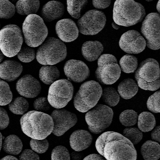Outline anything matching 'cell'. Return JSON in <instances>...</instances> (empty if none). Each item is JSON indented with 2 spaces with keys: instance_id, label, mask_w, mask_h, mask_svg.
<instances>
[{
  "instance_id": "obj_1",
  "label": "cell",
  "mask_w": 160,
  "mask_h": 160,
  "mask_svg": "<svg viewBox=\"0 0 160 160\" xmlns=\"http://www.w3.org/2000/svg\"><path fill=\"white\" fill-rule=\"evenodd\" d=\"M95 147L98 152L108 160H136L137 153L132 143L115 132H107L97 138Z\"/></svg>"
},
{
  "instance_id": "obj_2",
  "label": "cell",
  "mask_w": 160,
  "mask_h": 160,
  "mask_svg": "<svg viewBox=\"0 0 160 160\" xmlns=\"http://www.w3.org/2000/svg\"><path fill=\"white\" fill-rule=\"evenodd\" d=\"M20 122L23 132L33 139L46 138L52 132L54 126L51 116L34 110L24 114Z\"/></svg>"
},
{
  "instance_id": "obj_3",
  "label": "cell",
  "mask_w": 160,
  "mask_h": 160,
  "mask_svg": "<svg viewBox=\"0 0 160 160\" xmlns=\"http://www.w3.org/2000/svg\"><path fill=\"white\" fill-rule=\"evenodd\" d=\"M113 12L114 22L125 27L140 23L146 16L144 6L134 0H116Z\"/></svg>"
},
{
  "instance_id": "obj_4",
  "label": "cell",
  "mask_w": 160,
  "mask_h": 160,
  "mask_svg": "<svg viewBox=\"0 0 160 160\" xmlns=\"http://www.w3.org/2000/svg\"><path fill=\"white\" fill-rule=\"evenodd\" d=\"M136 71L135 78L140 88L153 91L160 88V67L156 60L147 59L140 63Z\"/></svg>"
},
{
  "instance_id": "obj_5",
  "label": "cell",
  "mask_w": 160,
  "mask_h": 160,
  "mask_svg": "<svg viewBox=\"0 0 160 160\" xmlns=\"http://www.w3.org/2000/svg\"><path fill=\"white\" fill-rule=\"evenodd\" d=\"M40 46L36 54V59L40 64L55 65L67 57V48L59 39L49 37Z\"/></svg>"
},
{
  "instance_id": "obj_6",
  "label": "cell",
  "mask_w": 160,
  "mask_h": 160,
  "mask_svg": "<svg viewBox=\"0 0 160 160\" xmlns=\"http://www.w3.org/2000/svg\"><path fill=\"white\" fill-rule=\"evenodd\" d=\"M102 92V87L97 81L90 80L83 83L74 98L76 109L82 113L88 112L98 103Z\"/></svg>"
},
{
  "instance_id": "obj_7",
  "label": "cell",
  "mask_w": 160,
  "mask_h": 160,
  "mask_svg": "<svg viewBox=\"0 0 160 160\" xmlns=\"http://www.w3.org/2000/svg\"><path fill=\"white\" fill-rule=\"evenodd\" d=\"M26 44L32 48L40 46L46 39L48 29L43 19L36 14L28 16L22 26Z\"/></svg>"
},
{
  "instance_id": "obj_8",
  "label": "cell",
  "mask_w": 160,
  "mask_h": 160,
  "mask_svg": "<svg viewBox=\"0 0 160 160\" xmlns=\"http://www.w3.org/2000/svg\"><path fill=\"white\" fill-rule=\"evenodd\" d=\"M113 115V110L109 106L97 104L85 116L90 132L94 134L103 132L111 124Z\"/></svg>"
},
{
  "instance_id": "obj_9",
  "label": "cell",
  "mask_w": 160,
  "mask_h": 160,
  "mask_svg": "<svg viewBox=\"0 0 160 160\" xmlns=\"http://www.w3.org/2000/svg\"><path fill=\"white\" fill-rule=\"evenodd\" d=\"M23 43L22 32L17 25H7L0 30V48L6 57L16 56Z\"/></svg>"
},
{
  "instance_id": "obj_10",
  "label": "cell",
  "mask_w": 160,
  "mask_h": 160,
  "mask_svg": "<svg viewBox=\"0 0 160 160\" xmlns=\"http://www.w3.org/2000/svg\"><path fill=\"white\" fill-rule=\"evenodd\" d=\"M121 73V70L115 56L111 54L100 56L95 72L98 82L103 85H112L118 80Z\"/></svg>"
},
{
  "instance_id": "obj_11",
  "label": "cell",
  "mask_w": 160,
  "mask_h": 160,
  "mask_svg": "<svg viewBox=\"0 0 160 160\" xmlns=\"http://www.w3.org/2000/svg\"><path fill=\"white\" fill-rule=\"evenodd\" d=\"M73 92V86L71 81L66 79L58 80L49 87L48 100L53 107L62 108L72 100Z\"/></svg>"
},
{
  "instance_id": "obj_12",
  "label": "cell",
  "mask_w": 160,
  "mask_h": 160,
  "mask_svg": "<svg viewBox=\"0 0 160 160\" xmlns=\"http://www.w3.org/2000/svg\"><path fill=\"white\" fill-rule=\"evenodd\" d=\"M106 17L103 12L96 10L88 11L78 21V30L84 35H94L104 28Z\"/></svg>"
},
{
  "instance_id": "obj_13",
  "label": "cell",
  "mask_w": 160,
  "mask_h": 160,
  "mask_svg": "<svg viewBox=\"0 0 160 160\" xmlns=\"http://www.w3.org/2000/svg\"><path fill=\"white\" fill-rule=\"evenodd\" d=\"M160 14L151 13L145 17L141 28V32L146 40V45L150 49H160Z\"/></svg>"
},
{
  "instance_id": "obj_14",
  "label": "cell",
  "mask_w": 160,
  "mask_h": 160,
  "mask_svg": "<svg viewBox=\"0 0 160 160\" xmlns=\"http://www.w3.org/2000/svg\"><path fill=\"white\" fill-rule=\"evenodd\" d=\"M53 119L52 132L57 136H61L73 127L78 121L76 115L72 112L62 108H57L51 114Z\"/></svg>"
},
{
  "instance_id": "obj_15",
  "label": "cell",
  "mask_w": 160,
  "mask_h": 160,
  "mask_svg": "<svg viewBox=\"0 0 160 160\" xmlns=\"http://www.w3.org/2000/svg\"><path fill=\"white\" fill-rule=\"evenodd\" d=\"M119 45L122 50L130 54H138L146 48V41L138 32L130 30L123 33L120 39Z\"/></svg>"
},
{
  "instance_id": "obj_16",
  "label": "cell",
  "mask_w": 160,
  "mask_h": 160,
  "mask_svg": "<svg viewBox=\"0 0 160 160\" xmlns=\"http://www.w3.org/2000/svg\"><path fill=\"white\" fill-rule=\"evenodd\" d=\"M64 72L69 80L75 83H81L88 78L90 70L82 61L71 59L64 64Z\"/></svg>"
},
{
  "instance_id": "obj_17",
  "label": "cell",
  "mask_w": 160,
  "mask_h": 160,
  "mask_svg": "<svg viewBox=\"0 0 160 160\" xmlns=\"http://www.w3.org/2000/svg\"><path fill=\"white\" fill-rule=\"evenodd\" d=\"M16 89L20 95L28 98L37 97L42 90L41 83L31 75H26L18 81Z\"/></svg>"
},
{
  "instance_id": "obj_18",
  "label": "cell",
  "mask_w": 160,
  "mask_h": 160,
  "mask_svg": "<svg viewBox=\"0 0 160 160\" xmlns=\"http://www.w3.org/2000/svg\"><path fill=\"white\" fill-rule=\"evenodd\" d=\"M56 32L60 40L64 42H71L78 36V28L76 23L70 18L62 19L57 22Z\"/></svg>"
},
{
  "instance_id": "obj_19",
  "label": "cell",
  "mask_w": 160,
  "mask_h": 160,
  "mask_svg": "<svg viewBox=\"0 0 160 160\" xmlns=\"http://www.w3.org/2000/svg\"><path fill=\"white\" fill-rule=\"evenodd\" d=\"M23 66L20 62L6 60L0 64V78L12 82L16 80L22 73Z\"/></svg>"
},
{
  "instance_id": "obj_20",
  "label": "cell",
  "mask_w": 160,
  "mask_h": 160,
  "mask_svg": "<svg viewBox=\"0 0 160 160\" xmlns=\"http://www.w3.org/2000/svg\"><path fill=\"white\" fill-rule=\"evenodd\" d=\"M92 140V136L89 132L86 130H76L70 136V146L75 151H82L90 146Z\"/></svg>"
},
{
  "instance_id": "obj_21",
  "label": "cell",
  "mask_w": 160,
  "mask_h": 160,
  "mask_svg": "<svg viewBox=\"0 0 160 160\" xmlns=\"http://www.w3.org/2000/svg\"><path fill=\"white\" fill-rule=\"evenodd\" d=\"M64 13V5L60 2L52 1L44 5L42 8L41 15L43 20L51 22L61 18Z\"/></svg>"
},
{
  "instance_id": "obj_22",
  "label": "cell",
  "mask_w": 160,
  "mask_h": 160,
  "mask_svg": "<svg viewBox=\"0 0 160 160\" xmlns=\"http://www.w3.org/2000/svg\"><path fill=\"white\" fill-rule=\"evenodd\" d=\"M103 49V46L100 42L88 41L82 45L81 53L88 61L93 62L99 58Z\"/></svg>"
},
{
  "instance_id": "obj_23",
  "label": "cell",
  "mask_w": 160,
  "mask_h": 160,
  "mask_svg": "<svg viewBox=\"0 0 160 160\" xmlns=\"http://www.w3.org/2000/svg\"><path fill=\"white\" fill-rule=\"evenodd\" d=\"M119 95L124 99H131L137 93L138 86L135 80L127 78L120 82L118 88Z\"/></svg>"
},
{
  "instance_id": "obj_24",
  "label": "cell",
  "mask_w": 160,
  "mask_h": 160,
  "mask_svg": "<svg viewBox=\"0 0 160 160\" xmlns=\"http://www.w3.org/2000/svg\"><path fill=\"white\" fill-rule=\"evenodd\" d=\"M40 0H18L16 5V10L21 15L35 14L40 8Z\"/></svg>"
},
{
  "instance_id": "obj_25",
  "label": "cell",
  "mask_w": 160,
  "mask_h": 160,
  "mask_svg": "<svg viewBox=\"0 0 160 160\" xmlns=\"http://www.w3.org/2000/svg\"><path fill=\"white\" fill-rule=\"evenodd\" d=\"M2 149L6 153L11 155H18L22 151L23 144L19 137L15 135H10L4 139Z\"/></svg>"
},
{
  "instance_id": "obj_26",
  "label": "cell",
  "mask_w": 160,
  "mask_h": 160,
  "mask_svg": "<svg viewBox=\"0 0 160 160\" xmlns=\"http://www.w3.org/2000/svg\"><path fill=\"white\" fill-rule=\"evenodd\" d=\"M140 152L144 160H158L160 157V146L157 142L148 140L142 145Z\"/></svg>"
},
{
  "instance_id": "obj_27",
  "label": "cell",
  "mask_w": 160,
  "mask_h": 160,
  "mask_svg": "<svg viewBox=\"0 0 160 160\" xmlns=\"http://www.w3.org/2000/svg\"><path fill=\"white\" fill-rule=\"evenodd\" d=\"M59 71L54 65H44L40 69L39 78L41 81L46 85H51L59 79Z\"/></svg>"
},
{
  "instance_id": "obj_28",
  "label": "cell",
  "mask_w": 160,
  "mask_h": 160,
  "mask_svg": "<svg viewBox=\"0 0 160 160\" xmlns=\"http://www.w3.org/2000/svg\"><path fill=\"white\" fill-rule=\"evenodd\" d=\"M138 118V129L142 132H150L153 130L156 125L155 117L150 112H142Z\"/></svg>"
},
{
  "instance_id": "obj_29",
  "label": "cell",
  "mask_w": 160,
  "mask_h": 160,
  "mask_svg": "<svg viewBox=\"0 0 160 160\" xmlns=\"http://www.w3.org/2000/svg\"><path fill=\"white\" fill-rule=\"evenodd\" d=\"M103 102L109 107H115L120 101V96L116 89L112 87H106L102 90V96Z\"/></svg>"
},
{
  "instance_id": "obj_30",
  "label": "cell",
  "mask_w": 160,
  "mask_h": 160,
  "mask_svg": "<svg viewBox=\"0 0 160 160\" xmlns=\"http://www.w3.org/2000/svg\"><path fill=\"white\" fill-rule=\"evenodd\" d=\"M121 70L126 73L134 72L138 68V61L135 56L126 55L121 58L119 62Z\"/></svg>"
},
{
  "instance_id": "obj_31",
  "label": "cell",
  "mask_w": 160,
  "mask_h": 160,
  "mask_svg": "<svg viewBox=\"0 0 160 160\" xmlns=\"http://www.w3.org/2000/svg\"><path fill=\"white\" fill-rule=\"evenodd\" d=\"M88 2V0H67V11L72 17L78 19Z\"/></svg>"
},
{
  "instance_id": "obj_32",
  "label": "cell",
  "mask_w": 160,
  "mask_h": 160,
  "mask_svg": "<svg viewBox=\"0 0 160 160\" xmlns=\"http://www.w3.org/2000/svg\"><path fill=\"white\" fill-rule=\"evenodd\" d=\"M10 111L16 115H24L29 108V103L25 98L18 97L9 104Z\"/></svg>"
},
{
  "instance_id": "obj_33",
  "label": "cell",
  "mask_w": 160,
  "mask_h": 160,
  "mask_svg": "<svg viewBox=\"0 0 160 160\" xmlns=\"http://www.w3.org/2000/svg\"><path fill=\"white\" fill-rule=\"evenodd\" d=\"M12 98V93L9 84L0 78V106L9 104Z\"/></svg>"
},
{
  "instance_id": "obj_34",
  "label": "cell",
  "mask_w": 160,
  "mask_h": 160,
  "mask_svg": "<svg viewBox=\"0 0 160 160\" xmlns=\"http://www.w3.org/2000/svg\"><path fill=\"white\" fill-rule=\"evenodd\" d=\"M15 12V6L9 0H0V19H10Z\"/></svg>"
},
{
  "instance_id": "obj_35",
  "label": "cell",
  "mask_w": 160,
  "mask_h": 160,
  "mask_svg": "<svg viewBox=\"0 0 160 160\" xmlns=\"http://www.w3.org/2000/svg\"><path fill=\"white\" fill-rule=\"evenodd\" d=\"M138 114L133 110H126L121 113L119 121L125 127H131L137 123Z\"/></svg>"
},
{
  "instance_id": "obj_36",
  "label": "cell",
  "mask_w": 160,
  "mask_h": 160,
  "mask_svg": "<svg viewBox=\"0 0 160 160\" xmlns=\"http://www.w3.org/2000/svg\"><path fill=\"white\" fill-rule=\"evenodd\" d=\"M123 136L128 138L133 145L138 144L143 138L142 132L135 127L125 128L123 131Z\"/></svg>"
},
{
  "instance_id": "obj_37",
  "label": "cell",
  "mask_w": 160,
  "mask_h": 160,
  "mask_svg": "<svg viewBox=\"0 0 160 160\" xmlns=\"http://www.w3.org/2000/svg\"><path fill=\"white\" fill-rule=\"evenodd\" d=\"M18 59L22 62L28 63L32 61L36 56L35 51L32 47L28 46L21 47V49L17 54Z\"/></svg>"
},
{
  "instance_id": "obj_38",
  "label": "cell",
  "mask_w": 160,
  "mask_h": 160,
  "mask_svg": "<svg viewBox=\"0 0 160 160\" xmlns=\"http://www.w3.org/2000/svg\"><path fill=\"white\" fill-rule=\"evenodd\" d=\"M31 148L32 150L38 153H43L48 149L49 143L47 139H32L30 143Z\"/></svg>"
},
{
  "instance_id": "obj_39",
  "label": "cell",
  "mask_w": 160,
  "mask_h": 160,
  "mask_svg": "<svg viewBox=\"0 0 160 160\" xmlns=\"http://www.w3.org/2000/svg\"><path fill=\"white\" fill-rule=\"evenodd\" d=\"M160 91L156 92L149 97L147 101L148 109L153 113H160Z\"/></svg>"
},
{
  "instance_id": "obj_40",
  "label": "cell",
  "mask_w": 160,
  "mask_h": 160,
  "mask_svg": "<svg viewBox=\"0 0 160 160\" xmlns=\"http://www.w3.org/2000/svg\"><path fill=\"white\" fill-rule=\"evenodd\" d=\"M71 159L69 151L65 147L58 146L55 147L51 153V160H67Z\"/></svg>"
},
{
  "instance_id": "obj_41",
  "label": "cell",
  "mask_w": 160,
  "mask_h": 160,
  "mask_svg": "<svg viewBox=\"0 0 160 160\" xmlns=\"http://www.w3.org/2000/svg\"><path fill=\"white\" fill-rule=\"evenodd\" d=\"M51 106L48 98L45 97L37 98L33 103V107L35 109L41 112L48 111L51 108Z\"/></svg>"
},
{
  "instance_id": "obj_42",
  "label": "cell",
  "mask_w": 160,
  "mask_h": 160,
  "mask_svg": "<svg viewBox=\"0 0 160 160\" xmlns=\"http://www.w3.org/2000/svg\"><path fill=\"white\" fill-rule=\"evenodd\" d=\"M10 119L6 110L0 107V130L6 129L9 124Z\"/></svg>"
},
{
  "instance_id": "obj_43",
  "label": "cell",
  "mask_w": 160,
  "mask_h": 160,
  "mask_svg": "<svg viewBox=\"0 0 160 160\" xmlns=\"http://www.w3.org/2000/svg\"><path fill=\"white\" fill-rule=\"evenodd\" d=\"M19 160H40L39 155L32 150L25 149L19 156Z\"/></svg>"
},
{
  "instance_id": "obj_44",
  "label": "cell",
  "mask_w": 160,
  "mask_h": 160,
  "mask_svg": "<svg viewBox=\"0 0 160 160\" xmlns=\"http://www.w3.org/2000/svg\"><path fill=\"white\" fill-rule=\"evenodd\" d=\"M111 0H92L93 7L97 9L103 10L109 7Z\"/></svg>"
},
{
  "instance_id": "obj_45",
  "label": "cell",
  "mask_w": 160,
  "mask_h": 160,
  "mask_svg": "<svg viewBox=\"0 0 160 160\" xmlns=\"http://www.w3.org/2000/svg\"><path fill=\"white\" fill-rule=\"evenodd\" d=\"M160 126L155 127V129L152 131L151 133V138L152 140L158 143L160 142Z\"/></svg>"
},
{
  "instance_id": "obj_46",
  "label": "cell",
  "mask_w": 160,
  "mask_h": 160,
  "mask_svg": "<svg viewBox=\"0 0 160 160\" xmlns=\"http://www.w3.org/2000/svg\"><path fill=\"white\" fill-rule=\"evenodd\" d=\"M84 160H104L105 159V158L102 156L101 154H90L88 156H86L85 158H84Z\"/></svg>"
},
{
  "instance_id": "obj_47",
  "label": "cell",
  "mask_w": 160,
  "mask_h": 160,
  "mask_svg": "<svg viewBox=\"0 0 160 160\" xmlns=\"http://www.w3.org/2000/svg\"><path fill=\"white\" fill-rule=\"evenodd\" d=\"M71 158L73 160H82L84 157V154L80 153L79 152H73L71 154Z\"/></svg>"
},
{
  "instance_id": "obj_48",
  "label": "cell",
  "mask_w": 160,
  "mask_h": 160,
  "mask_svg": "<svg viewBox=\"0 0 160 160\" xmlns=\"http://www.w3.org/2000/svg\"><path fill=\"white\" fill-rule=\"evenodd\" d=\"M2 160H18V159L16 157H14V156H12V155H7V156H5V157L2 158Z\"/></svg>"
},
{
  "instance_id": "obj_49",
  "label": "cell",
  "mask_w": 160,
  "mask_h": 160,
  "mask_svg": "<svg viewBox=\"0 0 160 160\" xmlns=\"http://www.w3.org/2000/svg\"><path fill=\"white\" fill-rule=\"evenodd\" d=\"M112 27L113 28L116 30H118L120 28V26H119L118 24H116L115 22H113L112 23Z\"/></svg>"
},
{
  "instance_id": "obj_50",
  "label": "cell",
  "mask_w": 160,
  "mask_h": 160,
  "mask_svg": "<svg viewBox=\"0 0 160 160\" xmlns=\"http://www.w3.org/2000/svg\"><path fill=\"white\" fill-rule=\"evenodd\" d=\"M4 55H3V53L0 48V63L3 60V58H4Z\"/></svg>"
},
{
  "instance_id": "obj_51",
  "label": "cell",
  "mask_w": 160,
  "mask_h": 160,
  "mask_svg": "<svg viewBox=\"0 0 160 160\" xmlns=\"http://www.w3.org/2000/svg\"><path fill=\"white\" fill-rule=\"evenodd\" d=\"M2 136L1 133L0 132V151L1 150L2 147Z\"/></svg>"
},
{
  "instance_id": "obj_52",
  "label": "cell",
  "mask_w": 160,
  "mask_h": 160,
  "mask_svg": "<svg viewBox=\"0 0 160 160\" xmlns=\"http://www.w3.org/2000/svg\"><path fill=\"white\" fill-rule=\"evenodd\" d=\"M156 10L158 11V12L160 13V0L158 1L157 2V5H156Z\"/></svg>"
},
{
  "instance_id": "obj_53",
  "label": "cell",
  "mask_w": 160,
  "mask_h": 160,
  "mask_svg": "<svg viewBox=\"0 0 160 160\" xmlns=\"http://www.w3.org/2000/svg\"><path fill=\"white\" fill-rule=\"evenodd\" d=\"M146 1H147L148 2H151L152 1H153V0H146Z\"/></svg>"
}]
</instances>
